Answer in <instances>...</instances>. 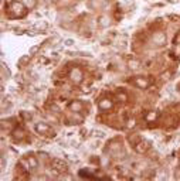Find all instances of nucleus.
Wrapping results in <instances>:
<instances>
[{
  "instance_id": "obj_9",
  "label": "nucleus",
  "mask_w": 180,
  "mask_h": 181,
  "mask_svg": "<svg viewBox=\"0 0 180 181\" xmlns=\"http://www.w3.org/2000/svg\"><path fill=\"white\" fill-rule=\"evenodd\" d=\"M136 84L138 85H139V86H147V82H142V81H140V79H136Z\"/></svg>"
},
{
  "instance_id": "obj_3",
  "label": "nucleus",
  "mask_w": 180,
  "mask_h": 181,
  "mask_svg": "<svg viewBox=\"0 0 180 181\" xmlns=\"http://www.w3.org/2000/svg\"><path fill=\"white\" fill-rule=\"evenodd\" d=\"M153 40H155V43L163 44V43H165V36H163V34H162V33H159V36H157V34H156V36H155V38H153Z\"/></svg>"
},
{
  "instance_id": "obj_7",
  "label": "nucleus",
  "mask_w": 180,
  "mask_h": 181,
  "mask_svg": "<svg viewBox=\"0 0 180 181\" xmlns=\"http://www.w3.org/2000/svg\"><path fill=\"white\" fill-rule=\"evenodd\" d=\"M41 124H43V123H38V124H37V126H36V129H37V130H38V132H46L47 129H48V126H44V128H43Z\"/></svg>"
},
{
  "instance_id": "obj_4",
  "label": "nucleus",
  "mask_w": 180,
  "mask_h": 181,
  "mask_svg": "<svg viewBox=\"0 0 180 181\" xmlns=\"http://www.w3.org/2000/svg\"><path fill=\"white\" fill-rule=\"evenodd\" d=\"M129 68L130 69H139V62H138V61H134V60H130L129 61Z\"/></svg>"
},
{
  "instance_id": "obj_6",
  "label": "nucleus",
  "mask_w": 180,
  "mask_h": 181,
  "mask_svg": "<svg viewBox=\"0 0 180 181\" xmlns=\"http://www.w3.org/2000/svg\"><path fill=\"white\" fill-rule=\"evenodd\" d=\"M72 79L77 82V81H80L81 79V74L80 72H77V71H74V74H72Z\"/></svg>"
},
{
  "instance_id": "obj_10",
  "label": "nucleus",
  "mask_w": 180,
  "mask_h": 181,
  "mask_svg": "<svg viewBox=\"0 0 180 181\" xmlns=\"http://www.w3.org/2000/svg\"><path fill=\"white\" fill-rule=\"evenodd\" d=\"M72 44H74L72 40H67V41H65V45H72Z\"/></svg>"
},
{
  "instance_id": "obj_11",
  "label": "nucleus",
  "mask_w": 180,
  "mask_h": 181,
  "mask_svg": "<svg viewBox=\"0 0 180 181\" xmlns=\"http://www.w3.org/2000/svg\"><path fill=\"white\" fill-rule=\"evenodd\" d=\"M30 163H31V166H36V160H33V158L30 160Z\"/></svg>"
},
{
  "instance_id": "obj_5",
  "label": "nucleus",
  "mask_w": 180,
  "mask_h": 181,
  "mask_svg": "<svg viewBox=\"0 0 180 181\" xmlns=\"http://www.w3.org/2000/svg\"><path fill=\"white\" fill-rule=\"evenodd\" d=\"M92 134H94V137H98V139H103V137H105V133H103V132H99V130H94Z\"/></svg>"
},
{
  "instance_id": "obj_8",
  "label": "nucleus",
  "mask_w": 180,
  "mask_h": 181,
  "mask_svg": "<svg viewBox=\"0 0 180 181\" xmlns=\"http://www.w3.org/2000/svg\"><path fill=\"white\" fill-rule=\"evenodd\" d=\"M145 146H147V143H140L139 146H138V151H139V153H143V151H145Z\"/></svg>"
},
{
  "instance_id": "obj_2",
  "label": "nucleus",
  "mask_w": 180,
  "mask_h": 181,
  "mask_svg": "<svg viewBox=\"0 0 180 181\" xmlns=\"http://www.w3.org/2000/svg\"><path fill=\"white\" fill-rule=\"evenodd\" d=\"M111 24V19L108 16H101L99 17V26L101 27H108Z\"/></svg>"
},
{
  "instance_id": "obj_1",
  "label": "nucleus",
  "mask_w": 180,
  "mask_h": 181,
  "mask_svg": "<svg viewBox=\"0 0 180 181\" xmlns=\"http://www.w3.org/2000/svg\"><path fill=\"white\" fill-rule=\"evenodd\" d=\"M53 167L57 168V171H60V173H64V171H67V166L64 164L61 160H54V161H53Z\"/></svg>"
}]
</instances>
